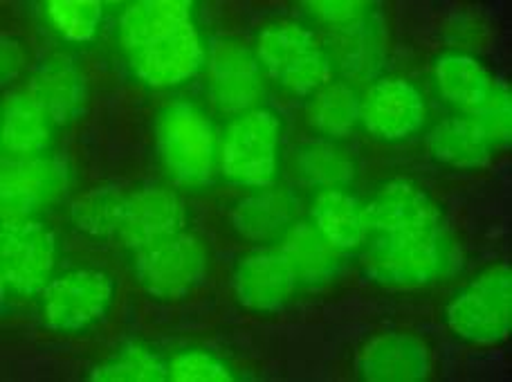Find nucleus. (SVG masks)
Masks as SVG:
<instances>
[{
	"label": "nucleus",
	"instance_id": "obj_2",
	"mask_svg": "<svg viewBox=\"0 0 512 382\" xmlns=\"http://www.w3.org/2000/svg\"><path fill=\"white\" fill-rule=\"evenodd\" d=\"M281 117L268 108H252L227 124L218 144V167L232 183L274 185L281 169Z\"/></svg>",
	"mask_w": 512,
	"mask_h": 382
},
{
	"label": "nucleus",
	"instance_id": "obj_13",
	"mask_svg": "<svg viewBox=\"0 0 512 382\" xmlns=\"http://www.w3.org/2000/svg\"><path fill=\"white\" fill-rule=\"evenodd\" d=\"M212 95L223 113H248L265 93L256 52L239 41H218L212 50Z\"/></svg>",
	"mask_w": 512,
	"mask_h": 382
},
{
	"label": "nucleus",
	"instance_id": "obj_23",
	"mask_svg": "<svg viewBox=\"0 0 512 382\" xmlns=\"http://www.w3.org/2000/svg\"><path fill=\"white\" fill-rule=\"evenodd\" d=\"M434 72L443 99L459 108L461 115H474L499 81L481 61L468 54H445L436 61Z\"/></svg>",
	"mask_w": 512,
	"mask_h": 382
},
{
	"label": "nucleus",
	"instance_id": "obj_6",
	"mask_svg": "<svg viewBox=\"0 0 512 382\" xmlns=\"http://www.w3.org/2000/svg\"><path fill=\"white\" fill-rule=\"evenodd\" d=\"M443 320L454 335L472 344L504 342L512 329V272L495 266L459 290Z\"/></svg>",
	"mask_w": 512,
	"mask_h": 382
},
{
	"label": "nucleus",
	"instance_id": "obj_29",
	"mask_svg": "<svg viewBox=\"0 0 512 382\" xmlns=\"http://www.w3.org/2000/svg\"><path fill=\"white\" fill-rule=\"evenodd\" d=\"M36 95H39L45 106H48L54 122H70V117L75 115L79 104V79L75 75V70L63 66V63H59V66H50L41 75L39 93Z\"/></svg>",
	"mask_w": 512,
	"mask_h": 382
},
{
	"label": "nucleus",
	"instance_id": "obj_7",
	"mask_svg": "<svg viewBox=\"0 0 512 382\" xmlns=\"http://www.w3.org/2000/svg\"><path fill=\"white\" fill-rule=\"evenodd\" d=\"M115 277L102 268H72L52 277L39 293L45 326L84 333L106 320L115 299Z\"/></svg>",
	"mask_w": 512,
	"mask_h": 382
},
{
	"label": "nucleus",
	"instance_id": "obj_12",
	"mask_svg": "<svg viewBox=\"0 0 512 382\" xmlns=\"http://www.w3.org/2000/svg\"><path fill=\"white\" fill-rule=\"evenodd\" d=\"M362 223L367 239L441 230V209L423 187L414 183H387L362 203Z\"/></svg>",
	"mask_w": 512,
	"mask_h": 382
},
{
	"label": "nucleus",
	"instance_id": "obj_16",
	"mask_svg": "<svg viewBox=\"0 0 512 382\" xmlns=\"http://www.w3.org/2000/svg\"><path fill=\"white\" fill-rule=\"evenodd\" d=\"M279 252L301 286L328 284L340 277L346 266V252L328 241L310 218L290 225V230L281 236Z\"/></svg>",
	"mask_w": 512,
	"mask_h": 382
},
{
	"label": "nucleus",
	"instance_id": "obj_4",
	"mask_svg": "<svg viewBox=\"0 0 512 382\" xmlns=\"http://www.w3.org/2000/svg\"><path fill=\"white\" fill-rule=\"evenodd\" d=\"M158 158L185 185H205L218 167V138L212 122L189 104H173L155 122Z\"/></svg>",
	"mask_w": 512,
	"mask_h": 382
},
{
	"label": "nucleus",
	"instance_id": "obj_5",
	"mask_svg": "<svg viewBox=\"0 0 512 382\" xmlns=\"http://www.w3.org/2000/svg\"><path fill=\"white\" fill-rule=\"evenodd\" d=\"M364 245L362 272L384 286L432 284L447 266V241L441 230L376 236Z\"/></svg>",
	"mask_w": 512,
	"mask_h": 382
},
{
	"label": "nucleus",
	"instance_id": "obj_8",
	"mask_svg": "<svg viewBox=\"0 0 512 382\" xmlns=\"http://www.w3.org/2000/svg\"><path fill=\"white\" fill-rule=\"evenodd\" d=\"M133 270L146 293L160 299L189 295L207 275L203 241L185 230L133 250Z\"/></svg>",
	"mask_w": 512,
	"mask_h": 382
},
{
	"label": "nucleus",
	"instance_id": "obj_17",
	"mask_svg": "<svg viewBox=\"0 0 512 382\" xmlns=\"http://www.w3.org/2000/svg\"><path fill=\"white\" fill-rule=\"evenodd\" d=\"M54 129L57 122L39 95L18 90L3 104V156H45L54 142Z\"/></svg>",
	"mask_w": 512,
	"mask_h": 382
},
{
	"label": "nucleus",
	"instance_id": "obj_15",
	"mask_svg": "<svg viewBox=\"0 0 512 382\" xmlns=\"http://www.w3.org/2000/svg\"><path fill=\"white\" fill-rule=\"evenodd\" d=\"M133 59L135 72L142 81L155 88L178 86L196 75L205 61V48L194 23L169 34L167 39L137 52Z\"/></svg>",
	"mask_w": 512,
	"mask_h": 382
},
{
	"label": "nucleus",
	"instance_id": "obj_9",
	"mask_svg": "<svg viewBox=\"0 0 512 382\" xmlns=\"http://www.w3.org/2000/svg\"><path fill=\"white\" fill-rule=\"evenodd\" d=\"M66 174L45 156H3L0 162V216L3 227L41 221V214L59 198Z\"/></svg>",
	"mask_w": 512,
	"mask_h": 382
},
{
	"label": "nucleus",
	"instance_id": "obj_3",
	"mask_svg": "<svg viewBox=\"0 0 512 382\" xmlns=\"http://www.w3.org/2000/svg\"><path fill=\"white\" fill-rule=\"evenodd\" d=\"M256 57L272 79L299 97L315 95L331 84V52L317 43L313 32L288 21H274L263 27L256 39Z\"/></svg>",
	"mask_w": 512,
	"mask_h": 382
},
{
	"label": "nucleus",
	"instance_id": "obj_24",
	"mask_svg": "<svg viewBox=\"0 0 512 382\" xmlns=\"http://www.w3.org/2000/svg\"><path fill=\"white\" fill-rule=\"evenodd\" d=\"M362 95L346 81H331L319 88L308 104V124L328 140L351 135L360 124Z\"/></svg>",
	"mask_w": 512,
	"mask_h": 382
},
{
	"label": "nucleus",
	"instance_id": "obj_11",
	"mask_svg": "<svg viewBox=\"0 0 512 382\" xmlns=\"http://www.w3.org/2000/svg\"><path fill=\"white\" fill-rule=\"evenodd\" d=\"M360 122L380 142H405L427 122V102L407 79L382 77L362 95Z\"/></svg>",
	"mask_w": 512,
	"mask_h": 382
},
{
	"label": "nucleus",
	"instance_id": "obj_1",
	"mask_svg": "<svg viewBox=\"0 0 512 382\" xmlns=\"http://www.w3.org/2000/svg\"><path fill=\"white\" fill-rule=\"evenodd\" d=\"M75 223L95 239H113L124 248L140 250L185 230L187 207L173 191L153 185L124 196L99 191L75 207Z\"/></svg>",
	"mask_w": 512,
	"mask_h": 382
},
{
	"label": "nucleus",
	"instance_id": "obj_21",
	"mask_svg": "<svg viewBox=\"0 0 512 382\" xmlns=\"http://www.w3.org/2000/svg\"><path fill=\"white\" fill-rule=\"evenodd\" d=\"M310 221L342 252L358 250L367 241L362 223V200L349 187L317 191Z\"/></svg>",
	"mask_w": 512,
	"mask_h": 382
},
{
	"label": "nucleus",
	"instance_id": "obj_28",
	"mask_svg": "<svg viewBox=\"0 0 512 382\" xmlns=\"http://www.w3.org/2000/svg\"><path fill=\"white\" fill-rule=\"evenodd\" d=\"M52 25L70 41L93 39L104 16V5L97 0H52L48 3Z\"/></svg>",
	"mask_w": 512,
	"mask_h": 382
},
{
	"label": "nucleus",
	"instance_id": "obj_27",
	"mask_svg": "<svg viewBox=\"0 0 512 382\" xmlns=\"http://www.w3.org/2000/svg\"><path fill=\"white\" fill-rule=\"evenodd\" d=\"M308 14L331 30L335 39H355V36H371L376 27V7L355 0H340V3H310Z\"/></svg>",
	"mask_w": 512,
	"mask_h": 382
},
{
	"label": "nucleus",
	"instance_id": "obj_30",
	"mask_svg": "<svg viewBox=\"0 0 512 382\" xmlns=\"http://www.w3.org/2000/svg\"><path fill=\"white\" fill-rule=\"evenodd\" d=\"M169 380L173 382H234V369L223 358L203 349H185L169 358Z\"/></svg>",
	"mask_w": 512,
	"mask_h": 382
},
{
	"label": "nucleus",
	"instance_id": "obj_10",
	"mask_svg": "<svg viewBox=\"0 0 512 382\" xmlns=\"http://www.w3.org/2000/svg\"><path fill=\"white\" fill-rule=\"evenodd\" d=\"M59 261V245L43 221L7 225L0 234L3 295L27 297L48 286Z\"/></svg>",
	"mask_w": 512,
	"mask_h": 382
},
{
	"label": "nucleus",
	"instance_id": "obj_18",
	"mask_svg": "<svg viewBox=\"0 0 512 382\" xmlns=\"http://www.w3.org/2000/svg\"><path fill=\"white\" fill-rule=\"evenodd\" d=\"M358 374L371 382H416L429 374V353L407 333L380 335L360 353Z\"/></svg>",
	"mask_w": 512,
	"mask_h": 382
},
{
	"label": "nucleus",
	"instance_id": "obj_20",
	"mask_svg": "<svg viewBox=\"0 0 512 382\" xmlns=\"http://www.w3.org/2000/svg\"><path fill=\"white\" fill-rule=\"evenodd\" d=\"M295 200L281 187H263L252 196L243 198L232 212L234 230L248 241L272 243L295 223Z\"/></svg>",
	"mask_w": 512,
	"mask_h": 382
},
{
	"label": "nucleus",
	"instance_id": "obj_22",
	"mask_svg": "<svg viewBox=\"0 0 512 382\" xmlns=\"http://www.w3.org/2000/svg\"><path fill=\"white\" fill-rule=\"evenodd\" d=\"M434 160L454 169H479L492 158L495 144L470 115H452L429 133Z\"/></svg>",
	"mask_w": 512,
	"mask_h": 382
},
{
	"label": "nucleus",
	"instance_id": "obj_31",
	"mask_svg": "<svg viewBox=\"0 0 512 382\" xmlns=\"http://www.w3.org/2000/svg\"><path fill=\"white\" fill-rule=\"evenodd\" d=\"M477 122L483 133L488 135L492 144H510L512 138V97L510 88L504 81H497V86L490 90V95L483 99V104L470 115Z\"/></svg>",
	"mask_w": 512,
	"mask_h": 382
},
{
	"label": "nucleus",
	"instance_id": "obj_26",
	"mask_svg": "<svg viewBox=\"0 0 512 382\" xmlns=\"http://www.w3.org/2000/svg\"><path fill=\"white\" fill-rule=\"evenodd\" d=\"M97 382H164L169 380V358L146 344H126L93 369Z\"/></svg>",
	"mask_w": 512,
	"mask_h": 382
},
{
	"label": "nucleus",
	"instance_id": "obj_25",
	"mask_svg": "<svg viewBox=\"0 0 512 382\" xmlns=\"http://www.w3.org/2000/svg\"><path fill=\"white\" fill-rule=\"evenodd\" d=\"M297 174L308 187H349L355 178V158L335 142H310L297 149Z\"/></svg>",
	"mask_w": 512,
	"mask_h": 382
},
{
	"label": "nucleus",
	"instance_id": "obj_14",
	"mask_svg": "<svg viewBox=\"0 0 512 382\" xmlns=\"http://www.w3.org/2000/svg\"><path fill=\"white\" fill-rule=\"evenodd\" d=\"M234 288L243 306L272 313L288 304L297 279L279 250H261L236 263Z\"/></svg>",
	"mask_w": 512,
	"mask_h": 382
},
{
	"label": "nucleus",
	"instance_id": "obj_19",
	"mask_svg": "<svg viewBox=\"0 0 512 382\" xmlns=\"http://www.w3.org/2000/svg\"><path fill=\"white\" fill-rule=\"evenodd\" d=\"M191 23V5L182 0H142L126 7L120 18V43L135 57L149 45Z\"/></svg>",
	"mask_w": 512,
	"mask_h": 382
}]
</instances>
